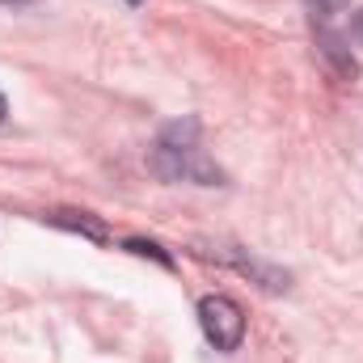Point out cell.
Segmentation results:
<instances>
[{
	"label": "cell",
	"mask_w": 363,
	"mask_h": 363,
	"mask_svg": "<svg viewBox=\"0 0 363 363\" xmlns=\"http://www.w3.org/2000/svg\"><path fill=\"white\" fill-rule=\"evenodd\" d=\"M148 169L161 182H199V186H216L224 178L199 144V118H178L157 135L148 152Z\"/></svg>",
	"instance_id": "6da1fadb"
},
{
	"label": "cell",
	"mask_w": 363,
	"mask_h": 363,
	"mask_svg": "<svg viewBox=\"0 0 363 363\" xmlns=\"http://www.w3.org/2000/svg\"><path fill=\"white\" fill-rule=\"evenodd\" d=\"M199 330L216 351H237L245 342V308L233 296H203L199 300Z\"/></svg>",
	"instance_id": "7a4b0ae2"
},
{
	"label": "cell",
	"mask_w": 363,
	"mask_h": 363,
	"mask_svg": "<svg viewBox=\"0 0 363 363\" xmlns=\"http://www.w3.org/2000/svg\"><path fill=\"white\" fill-rule=\"evenodd\" d=\"M47 224H55V228H68V233H81V237H89V241H106L110 233H106V224L89 216V211H47L43 216Z\"/></svg>",
	"instance_id": "3957f363"
},
{
	"label": "cell",
	"mask_w": 363,
	"mask_h": 363,
	"mask_svg": "<svg viewBox=\"0 0 363 363\" xmlns=\"http://www.w3.org/2000/svg\"><path fill=\"white\" fill-rule=\"evenodd\" d=\"M123 250H131V254H144V258H157L161 267H174V258H169L161 245H152V241H135V237H131V241H123Z\"/></svg>",
	"instance_id": "277c9868"
},
{
	"label": "cell",
	"mask_w": 363,
	"mask_h": 363,
	"mask_svg": "<svg viewBox=\"0 0 363 363\" xmlns=\"http://www.w3.org/2000/svg\"><path fill=\"white\" fill-rule=\"evenodd\" d=\"M308 9H313V17H334V13H342L351 0H304Z\"/></svg>",
	"instance_id": "5b68a950"
},
{
	"label": "cell",
	"mask_w": 363,
	"mask_h": 363,
	"mask_svg": "<svg viewBox=\"0 0 363 363\" xmlns=\"http://www.w3.org/2000/svg\"><path fill=\"white\" fill-rule=\"evenodd\" d=\"M4 114H9V101H4V93H0V123H4Z\"/></svg>",
	"instance_id": "8992f818"
},
{
	"label": "cell",
	"mask_w": 363,
	"mask_h": 363,
	"mask_svg": "<svg viewBox=\"0 0 363 363\" xmlns=\"http://www.w3.org/2000/svg\"><path fill=\"white\" fill-rule=\"evenodd\" d=\"M127 4H140V0H127Z\"/></svg>",
	"instance_id": "52a82bcc"
}]
</instances>
